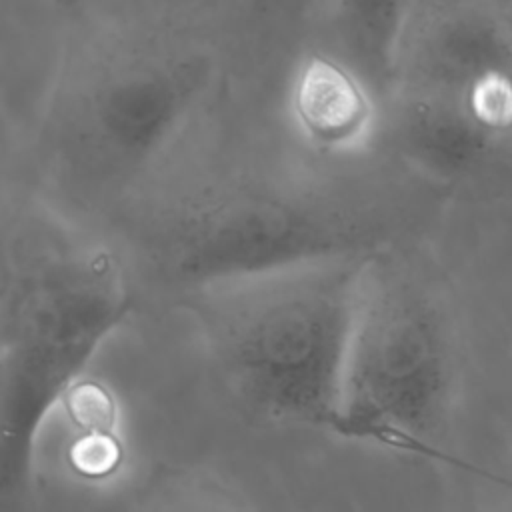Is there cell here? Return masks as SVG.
<instances>
[{
	"label": "cell",
	"mask_w": 512,
	"mask_h": 512,
	"mask_svg": "<svg viewBox=\"0 0 512 512\" xmlns=\"http://www.w3.org/2000/svg\"><path fill=\"white\" fill-rule=\"evenodd\" d=\"M402 132L408 152L438 174L470 168L494 140L454 102L436 94L420 96L406 106Z\"/></svg>",
	"instance_id": "52a82bcc"
},
{
	"label": "cell",
	"mask_w": 512,
	"mask_h": 512,
	"mask_svg": "<svg viewBox=\"0 0 512 512\" xmlns=\"http://www.w3.org/2000/svg\"><path fill=\"white\" fill-rule=\"evenodd\" d=\"M132 292L102 248L18 240L0 288V510L34 512L40 432L104 342Z\"/></svg>",
	"instance_id": "7a4b0ae2"
},
{
	"label": "cell",
	"mask_w": 512,
	"mask_h": 512,
	"mask_svg": "<svg viewBox=\"0 0 512 512\" xmlns=\"http://www.w3.org/2000/svg\"><path fill=\"white\" fill-rule=\"evenodd\" d=\"M280 2H294V0H280Z\"/></svg>",
	"instance_id": "9c48e42d"
},
{
	"label": "cell",
	"mask_w": 512,
	"mask_h": 512,
	"mask_svg": "<svg viewBox=\"0 0 512 512\" xmlns=\"http://www.w3.org/2000/svg\"><path fill=\"white\" fill-rule=\"evenodd\" d=\"M288 118L316 150L352 156L372 146L380 126L378 90L344 58L312 52L290 74Z\"/></svg>",
	"instance_id": "5b68a950"
},
{
	"label": "cell",
	"mask_w": 512,
	"mask_h": 512,
	"mask_svg": "<svg viewBox=\"0 0 512 512\" xmlns=\"http://www.w3.org/2000/svg\"><path fill=\"white\" fill-rule=\"evenodd\" d=\"M140 512H248L244 502L220 482L182 468L158 472Z\"/></svg>",
	"instance_id": "ba28073f"
},
{
	"label": "cell",
	"mask_w": 512,
	"mask_h": 512,
	"mask_svg": "<svg viewBox=\"0 0 512 512\" xmlns=\"http://www.w3.org/2000/svg\"><path fill=\"white\" fill-rule=\"evenodd\" d=\"M346 58L376 90L396 74L412 0H326Z\"/></svg>",
	"instance_id": "8992f818"
},
{
	"label": "cell",
	"mask_w": 512,
	"mask_h": 512,
	"mask_svg": "<svg viewBox=\"0 0 512 512\" xmlns=\"http://www.w3.org/2000/svg\"><path fill=\"white\" fill-rule=\"evenodd\" d=\"M368 266L364 256L330 250L192 288L188 310L244 410L336 430Z\"/></svg>",
	"instance_id": "6da1fadb"
},
{
	"label": "cell",
	"mask_w": 512,
	"mask_h": 512,
	"mask_svg": "<svg viewBox=\"0 0 512 512\" xmlns=\"http://www.w3.org/2000/svg\"><path fill=\"white\" fill-rule=\"evenodd\" d=\"M194 82L180 70L144 66L106 82L88 110V136L112 166L146 162L182 120Z\"/></svg>",
	"instance_id": "277c9868"
},
{
	"label": "cell",
	"mask_w": 512,
	"mask_h": 512,
	"mask_svg": "<svg viewBox=\"0 0 512 512\" xmlns=\"http://www.w3.org/2000/svg\"><path fill=\"white\" fill-rule=\"evenodd\" d=\"M456 388V350L438 308L370 260L334 434L444 458L436 436Z\"/></svg>",
	"instance_id": "3957f363"
}]
</instances>
